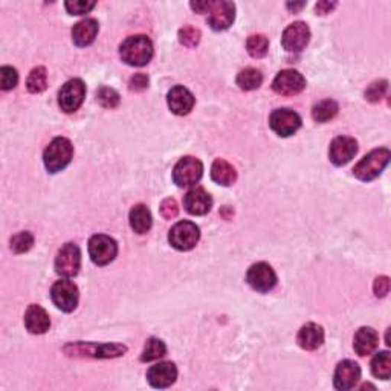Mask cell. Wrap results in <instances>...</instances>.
Returning <instances> with one entry per match:
<instances>
[{
  "mask_svg": "<svg viewBox=\"0 0 391 391\" xmlns=\"http://www.w3.org/2000/svg\"><path fill=\"white\" fill-rule=\"evenodd\" d=\"M63 351L70 358H93V359H112L124 356L127 347L122 344H97V342H69Z\"/></svg>",
  "mask_w": 391,
  "mask_h": 391,
  "instance_id": "6da1fadb",
  "label": "cell"
},
{
  "mask_svg": "<svg viewBox=\"0 0 391 391\" xmlns=\"http://www.w3.org/2000/svg\"><path fill=\"white\" fill-rule=\"evenodd\" d=\"M120 56L129 66H145L153 57V43L145 35L127 37L120 46Z\"/></svg>",
  "mask_w": 391,
  "mask_h": 391,
  "instance_id": "7a4b0ae2",
  "label": "cell"
},
{
  "mask_svg": "<svg viewBox=\"0 0 391 391\" xmlns=\"http://www.w3.org/2000/svg\"><path fill=\"white\" fill-rule=\"evenodd\" d=\"M74 156V147L72 143L67 138L58 136L52 139V143L46 147L43 153V162L46 170L49 173H58V171L65 170Z\"/></svg>",
  "mask_w": 391,
  "mask_h": 391,
  "instance_id": "3957f363",
  "label": "cell"
},
{
  "mask_svg": "<svg viewBox=\"0 0 391 391\" xmlns=\"http://www.w3.org/2000/svg\"><path fill=\"white\" fill-rule=\"evenodd\" d=\"M390 156L391 154L388 148H378V150L370 152L356 163L353 168V175L362 182L373 181V179H376L388 166Z\"/></svg>",
  "mask_w": 391,
  "mask_h": 391,
  "instance_id": "277c9868",
  "label": "cell"
},
{
  "mask_svg": "<svg viewBox=\"0 0 391 391\" xmlns=\"http://www.w3.org/2000/svg\"><path fill=\"white\" fill-rule=\"evenodd\" d=\"M200 239V230L199 226L190 222V221H182L177 222L173 228L170 230L168 234V241L177 251H190Z\"/></svg>",
  "mask_w": 391,
  "mask_h": 391,
  "instance_id": "5b68a950",
  "label": "cell"
},
{
  "mask_svg": "<svg viewBox=\"0 0 391 391\" xmlns=\"http://www.w3.org/2000/svg\"><path fill=\"white\" fill-rule=\"evenodd\" d=\"M86 97V86L80 78H72L66 81L58 92V104L61 111L66 113H74L80 109Z\"/></svg>",
  "mask_w": 391,
  "mask_h": 391,
  "instance_id": "8992f818",
  "label": "cell"
},
{
  "mask_svg": "<svg viewBox=\"0 0 391 391\" xmlns=\"http://www.w3.org/2000/svg\"><path fill=\"white\" fill-rule=\"evenodd\" d=\"M116 254H118V245L112 237L104 236V234H97V236L90 237L89 255L90 260L95 264L106 266L112 263Z\"/></svg>",
  "mask_w": 391,
  "mask_h": 391,
  "instance_id": "52a82bcc",
  "label": "cell"
},
{
  "mask_svg": "<svg viewBox=\"0 0 391 391\" xmlns=\"http://www.w3.org/2000/svg\"><path fill=\"white\" fill-rule=\"evenodd\" d=\"M81 266V251L75 244H66L60 248L56 257V272L65 278L75 277Z\"/></svg>",
  "mask_w": 391,
  "mask_h": 391,
  "instance_id": "ba28073f",
  "label": "cell"
},
{
  "mask_svg": "<svg viewBox=\"0 0 391 391\" xmlns=\"http://www.w3.org/2000/svg\"><path fill=\"white\" fill-rule=\"evenodd\" d=\"M203 175V166L198 158L185 156L176 163L173 170V181L177 186H191L198 184Z\"/></svg>",
  "mask_w": 391,
  "mask_h": 391,
  "instance_id": "9c48e42d",
  "label": "cell"
},
{
  "mask_svg": "<svg viewBox=\"0 0 391 391\" xmlns=\"http://www.w3.org/2000/svg\"><path fill=\"white\" fill-rule=\"evenodd\" d=\"M51 298L60 310L69 314V312H74L77 309L80 294H78V287L72 281L60 280L56 281L51 289Z\"/></svg>",
  "mask_w": 391,
  "mask_h": 391,
  "instance_id": "30bf717a",
  "label": "cell"
},
{
  "mask_svg": "<svg viewBox=\"0 0 391 391\" xmlns=\"http://www.w3.org/2000/svg\"><path fill=\"white\" fill-rule=\"evenodd\" d=\"M246 281L248 285L251 286L254 291L257 292H269L277 285V273L273 272V269L268 263L260 262L253 264L251 268L248 269L246 273Z\"/></svg>",
  "mask_w": 391,
  "mask_h": 391,
  "instance_id": "8fae6325",
  "label": "cell"
},
{
  "mask_svg": "<svg viewBox=\"0 0 391 391\" xmlns=\"http://www.w3.org/2000/svg\"><path fill=\"white\" fill-rule=\"evenodd\" d=\"M304 88H306V80H304V77L298 72V70H294V69L281 70L272 83L273 92L283 97L298 95L300 92L304 90Z\"/></svg>",
  "mask_w": 391,
  "mask_h": 391,
  "instance_id": "7c38bea8",
  "label": "cell"
},
{
  "mask_svg": "<svg viewBox=\"0 0 391 391\" xmlns=\"http://www.w3.org/2000/svg\"><path fill=\"white\" fill-rule=\"evenodd\" d=\"M271 129L281 138H287L301 127V116L291 109H277L271 113Z\"/></svg>",
  "mask_w": 391,
  "mask_h": 391,
  "instance_id": "4fadbf2b",
  "label": "cell"
},
{
  "mask_svg": "<svg viewBox=\"0 0 391 391\" xmlns=\"http://www.w3.org/2000/svg\"><path fill=\"white\" fill-rule=\"evenodd\" d=\"M310 40V29L304 22H294L289 25L283 37H281V45L287 52H301L306 48Z\"/></svg>",
  "mask_w": 391,
  "mask_h": 391,
  "instance_id": "5bb4252c",
  "label": "cell"
},
{
  "mask_svg": "<svg viewBox=\"0 0 391 391\" xmlns=\"http://www.w3.org/2000/svg\"><path fill=\"white\" fill-rule=\"evenodd\" d=\"M208 13V25L214 31H225L232 25L234 19H236V5L232 2H226V0L213 2Z\"/></svg>",
  "mask_w": 391,
  "mask_h": 391,
  "instance_id": "9a60e30c",
  "label": "cell"
},
{
  "mask_svg": "<svg viewBox=\"0 0 391 391\" xmlns=\"http://www.w3.org/2000/svg\"><path fill=\"white\" fill-rule=\"evenodd\" d=\"M356 153H358V143L355 138H350V136L335 138L330 144V150H328L330 161L336 167L346 166L347 162L355 158Z\"/></svg>",
  "mask_w": 391,
  "mask_h": 391,
  "instance_id": "2e32d148",
  "label": "cell"
},
{
  "mask_svg": "<svg viewBox=\"0 0 391 391\" xmlns=\"http://www.w3.org/2000/svg\"><path fill=\"white\" fill-rule=\"evenodd\" d=\"M361 379V369L355 361H350V359H346L338 364L335 370V388L341 390V391H347L355 388L356 384Z\"/></svg>",
  "mask_w": 391,
  "mask_h": 391,
  "instance_id": "e0dca14e",
  "label": "cell"
},
{
  "mask_svg": "<svg viewBox=\"0 0 391 391\" xmlns=\"http://www.w3.org/2000/svg\"><path fill=\"white\" fill-rule=\"evenodd\" d=\"M177 378V369L173 362L163 361L159 364H154L147 372L148 384L154 388H167L175 384Z\"/></svg>",
  "mask_w": 391,
  "mask_h": 391,
  "instance_id": "ac0fdd59",
  "label": "cell"
},
{
  "mask_svg": "<svg viewBox=\"0 0 391 391\" xmlns=\"http://www.w3.org/2000/svg\"><path fill=\"white\" fill-rule=\"evenodd\" d=\"M167 103L170 111L175 115H189L194 107V97L193 93L184 88V86H175L168 90Z\"/></svg>",
  "mask_w": 391,
  "mask_h": 391,
  "instance_id": "d6986e66",
  "label": "cell"
},
{
  "mask_svg": "<svg viewBox=\"0 0 391 391\" xmlns=\"http://www.w3.org/2000/svg\"><path fill=\"white\" fill-rule=\"evenodd\" d=\"M184 207L193 216H203L213 207V199L205 190L200 189V186H196V189H191L185 194Z\"/></svg>",
  "mask_w": 391,
  "mask_h": 391,
  "instance_id": "ffe728a7",
  "label": "cell"
},
{
  "mask_svg": "<svg viewBox=\"0 0 391 391\" xmlns=\"http://www.w3.org/2000/svg\"><path fill=\"white\" fill-rule=\"evenodd\" d=\"M25 326L29 333L33 335H43L49 330L51 319L48 312H46L38 304H31L25 314Z\"/></svg>",
  "mask_w": 391,
  "mask_h": 391,
  "instance_id": "44dd1931",
  "label": "cell"
},
{
  "mask_svg": "<svg viewBox=\"0 0 391 391\" xmlns=\"http://www.w3.org/2000/svg\"><path fill=\"white\" fill-rule=\"evenodd\" d=\"M296 342H298V346L301 349L309 350V351H314V350L319 349L324 342L323 327L315 324V323L304 324L300 328L298 336H296Z\"/></svg>",
  "mask_w": 391,
  "mask_h": 391,
  "instance_id": "7402d4cb",
  "label": "cell"
},
{
  "mask_svg": "<svg viewBox=\"0 0 391 391\" xmlns=\"http://www.w3.org/2000/svg\"><path fill=\"white\" fill-rule=\"evenodd\" d=\"M379 346V335L372 327H361L355 333L353 349L359 356H369Z\"/></svg>",
  "mask_w": 391,
  "mask_h": 391,
  "instance_id": "603a6c76",
  "label": "cell"
},
{
  "mask_svg": "<svg viewBox=\"0 0 391 391\" xmlns=\"http://www.w3.org/2000/svg\"><path fill=\"white\" fill-rule=\"evenodd\" d=\"M98 29L99 26L95 19H83L75 23L72 28V40L77 46H80V48L89 46L95 40Z\"/></svg>",
  "mask_w": 391,
  "mask_h": 391,
  "instance_id": "cb8c5ba5",
  "label": "cell"
},
{
  "mask_svg": "<svg viewBox=\"0 0 391 391\" xmlns=\"http://www.w3.org/2000/svg\"><path fill=\"white\" fill-rule=\"evenodd\" d=\"M211 179L218 185L230 186L237 181V171L228 161L216 159L211 167Z\"/></svg>",
  "mask_w": 391,
  "mask_h": 391,
  "instance_id": "d4e9b609",
  "label": "cell"
},
{
  "mask_svg": "<svg viewBox=\"0 0 391 391\" xmlns=\"http://www.w3.org/2000/svg\"><path fill=\"white\" fill-rule=\"evenodd\" d=\"M129 221H130L131 230L138 234L148 232L152 230V225H153L152 213L148 211V208L145 205H143V203H139V205H135L131 208Z\"/></svg>",
  "mask_w": 391,
  "mask_h": 391,
  "instance_id": "484cf974",
  "label": "cell"
},
{
  "mask_svg": "<svg viewBox=\"0 0 391 391\" xmlns=\"http://www.w3.org/2000/svg\"><path fill=\"white\" fill-rule=\"evenodd\" d=\"M338 111H340V107L336 101L323 99V101H319V103H317L314 106V109H312V116H314V120L317 122H327V121L333 120L335 116L338 115Z\"/></svg>",
  "mask_w": 391,
  "mask_h": 391,
  "instance_id": "4316f807",
  "label": "cell"
},
{
  "mask_svg": "<svg viewBox=\"0 0 391 391\" xmlns=\"http://www.w3.org/2000/svg\"><path fill=\"white\" fill-rule=\"evenodd\" d=\"M263 83V75L259 69L246 67L237 75V86L241 90H255Z\"/></svg>",
  "mask_w": 391,
  "mask_h": 391,
  "instance_id": "83f0119b",
  "label": "cell"
},
{
  "mask_svg": "<svg viewBox=\"0 0 391 391\" xmlns=\"http://www.w3.org/2000/svg\"><path fill=\"white\" fill-rule=\"evenodd\" d=\"M26 88L31 93H42L48 88V72L46 69L38 66L31 70V74L26 80Z\"/></svg>",
  "mask_w": 391,
  "mask_h": 391,
  "instance_id": "f1b7e54d",
  "label": "cell"
},
{
  "mask_svg": "<svg viewBox=\"0 0 391 391\" xmlns=\"http://www.w3.org/2000/svg\"><path fill=\"white\" fill-rule=\"evenodd\" d=\"M167 355V346L158 338H150L144 346L143 355H141V361L143 362H152Z\"/></svg>",
  "mask_w": 391,
  "mask_h": 391,
  "instance_id": "f546056e",
  "label": "cell"
},
{
  "mask_svg": "<svg viewBox=\"0 0 391 391\" xmlns=\"http://www.w3.org/2000/svg\"><path fill=\"white\" fill-rule=\"evenodd\" d=\"M372 373L379 379H390L391 374V356L388 351H379L372 361Z\"/></svg>",
  "mask_w": 391,
  "mask_h": 391,
  "instance_id": "4dcf8cb0",
  "label": "cell"
},
{
  "mask_svg": "<svg viewBox=\"0 0 391 391\" xmlns=\"http://www.w3.org/2000/svg\"><path fill=\"white\" fill-rule=\"evenodd\" d=\"M246 49L249 52V56L253 58H262L268 54L269 49V40L268 37H264L262 34H255L248 38L246 42Z\"/></svg>",
  "mask_w": 391,
  "mask_h": 391,
  "instance_id": "1f68e13d",
  "label": "cell"
},
{
  "mask_svg": "<svg viewBox=\"0 0 391 391\" xmlns=\"http://www.w3.org/2000/svg\"><path fill=\"white\" fill-rule=\"evenodd\" d=\"M34 245V236L28 231L15 234L11 239V249L15 254H25Z\"/></svg>",
  "mask_w": 391,
  "mask_h": 391,
  "instance_id": "d6a6232c",
  "label": "cell"
},
{
  "mask_svg": "<svg viewBox=\"0 0 391 391\" xmlns=\"http://www.w3.org/2000/svg\"><path fill=\"white\" fill-rule=\"evenodd\" d=\"M97 101L106 109H115L120 104V93L112 88L103 86L97 90Z\"/></svg>",
  "mask_w": 391,
  "mask_h": 391,
  "instance_id": "836d02e7",
  "label": "cell"
},
{
  "mask_svg": "<svg viewBox=\"0 0 391 391\" xmlns=\"http://www.w3.org/2000/svg\"><path fill=\"white\" fill-rule=\"evenodd\" d=\"M388 89V81L387 80H378L372 83L369 88L365 90V99L370 101V103H379V101L384 98Z\"/></svg>",
  "mask_w": 391,
  "mask_h": 391,
  "instance_id": "e575fe53",
  "label": "cell"
},
{
  "mask_svg": "<svg viewBox=\"0 0 391 391\" xmlns=\"http://www.w3.org/2000/svg\"><path fill=\"white\" fill-rule=\"evenodd\" d=\"M179 42L186 46V48H194L200 42V31L193 26H184L179 31Z\"/></svg>",
  "mask_w": 391,
  "mask_h": 391,
  "instance_id": "d590c367",
  "label": "cell"
},
{
  "mask_svg": "<svg viewBox=\"0 0 391 391\" xmlns=\"http://www.w3.org/2000/svg\"><path fill=\"white\" fill-rule=\"evenodd\" d=\"M19 83V74L17 70L11 66H3L0 69V84H2L3 90H11Z\"/></svg>",
  "mask_w": 391,
  "mask_h": 391,
  "instance_id": "8d00e7d4",
  "label": "cell"
},
{
  "mask_svg": "<svg viewBox=\"0 0 391 391\" xmlns=\"http://www.w3.org/2000/svg\"><path fill=\"white\" fill-rule=\"evenodd\" d=\"M95 2H84V0H74V2H66L65 6L69 14L72 15H81L92 11L95 8Z\"/></svg>",
  "mask_w": 391,
  "mask_h": 391,
  "instance_id": "74e56055",
  "label": "cell"
},
{
  "mask_svg": "<svg viewBox=\"0 0 391 391\" xmlns=\"http://www.w3.org/2000/svg\"><path fill=\"white\" fill-rule=\"evenodd\" d=\"M161 214L163 216V218H167V221H171V218H175L179 214L177 202L175 199H166V200H163L162 205H161Z\"/></svg>",
  "mask_w": 391,
  "mask_h": 391,
  "instance_id": "f35d334b",
  "label": "cell"
},
{
  "mask_svg": "<svg viewBox=\"0 0 391 391\" xmlns=\"http://www.w3.org/2000/svg\"><path fill=\"white\" fill-rule=\"evenodd\" d=\"M148 88V77L145 74H135L129 81V89L131 92H143Z\"/></svg>",
  "mask_w": 391,
  "mask_h": 391,
  "instance_id": "ab89813d",
  "label": "cell"
},
{
  "mask_svg": "<svg viewBox=\"0 0 391 391\" xmlns=\"http://www.w3.org/2000/svg\"><path fill=\"white\" fill-rule=\"evenodd\" d=\"M373 291H374V294H376V296H379V298H384V296L390 292V278L385 276L378 277L376 280H374Z\"/></svg>",
  "mask_w": 391,
  "mask_h": 391,
  "instance_id": "60d3db41",
  "label": "cell"
},
{
  "mask_svg": "<svg viewBox=\"0 0 391 391\" xmlns=\"http://www.w3.org/2000/svg\"><path fill=\"white\" fill-rule=\"evenodd\" d=\"M336 2H326V0H323V2H318L317 3V6H315V11H317V14H319V15H326V14H328V13H332L335 8H336Z\"/></svg>",
  "mask_w": 391,
  "mask_h": 391,
  "instance_id": "b9f144b4",
  "label": "cell"
},
{
  "mask_svg": "<svg viewBox=\"0 0 391 391\" xmlns=\"http://www.w3.org/2000/svg\"><path fill=\"white\" fill-rule=\"evenodd\" d=\"M211 5H213V2H207V0H205V2H191V3H190V6L193 8V10H194L196 13H199V14L208 13Z\"/></svg>",
  "mask_w": 391,
  "mask_h": 391,
  "instance_id": "7bdbcfd3",
  "label": "cell"
},
{
  "mask_svg": "<svg viewBox=\"0 0 391 391\" xmlns=\"http://www.w3.org/2000/svg\"><path fill=\"white\" fill-rule=\"evenodd\" d=\"M304 6H306V3H304V2H300V3H287V8H289V10L294 11V13L300 11L301 8H304Z\"/></svg>",
  "mask_w": 391,
  "mask_h": 391,
  "instance_id": "ee69618b",
  "label": "cell"
}]
</instances>
